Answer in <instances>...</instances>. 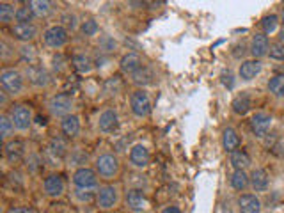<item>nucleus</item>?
Returning a JSON list of instances; mask_svg holds the SVG:
<instances>
[{
  "instance_id": "f257e3e1",
  "label": "nucleus",
  "mask_w": 284,
  "mask_h": 213,
  "mask_svg": "<svg viewBox=\"0 0 284 213\" xmlns=\"http://www.w3.org/2000/svg\"><path fill=\"white\" fill-rule=\"evenodd\" d=\"M94 167H96V173L102 178L112 180V178H116L117 174H119L121 163L116 155H112V153H103V155H100L98 158H96Z\"/></svg>"
},
{
  "instance_id": "f03ea898",
  "label": "nucleus",
  "mask_w": 284,
  "mask_h": 213,
  "mask_svg": "<svg viewBox=\"0 0 284 213\" xmlns=\"http://www.w3.org/2000/svg\"><path fill=\"white\" fill-rule=\"evenodd\" d=\"M71 109H73V98L69 96L68 93L54 94L48 100V110L54 117H62L64 119L66 116H69Z\"/></svg>"
},
{
  "instance_id": "7ed1b4c3",
  "label": "nucleus",
  "mask_w": 284,
  "mask_h": 213,
  "mask_svg": "<svg viewBox=\"0 0 284 213\" xmlns=\"http://www.w3.org/2000/svg\"><path fill=\"white\" fill-rule=\"evenodd\" d=\"M130 109L133 112V116L137 117H146L151 112V100L150 94L144 89H137L131 93L130 96Z\"/></svg>"
},
{
  "instance_id": "20e7f679",
  "label": "nucleus",
  "mask_w": 284,
  "mask_h": 213,
  "mask_svg": "<svg viewBox=\"0 0 284 213\" xmlns=\"http://www.w3.org/2000/svg\"><path fill=\"white\" fill-rule=\"evenodd\" d=\"M0 83L8 94H20L23 91V76L16 69H4L0 73Z\"/></svg>"
},
{
  "instance_id": "39448f33",
  "label": "nucleus",
  "mask_w": 284,
  "mask_h": 213,
  "mask_svg": "<svg viewBox=\"0 0 284 213\" xmlns=\"http://www.w3.org/2000/svg\"><path fill=\"white\" fill-rule=\"evenodd\" d=\"M73 183L78 190H91V188L98 187V173L89 167H80L75 171Z\"/></svg>"
},
{
  "instance_id": "423d86ee",
  "label": "nucleus",
  "mask_w": 284,
  "mask_h": 213,
  "mask_svg": "<svg viewBox=\"0 0 284 213\" xmlns=\"http://www.w3.org/2000/svg\"><path fill=\"white\" fill-rule=\"evenodd\" d=\"M43 39L48 47L52 48H62L66 43H68V30L62 25H52L44 30Z\"/></svg>"
},
{
  "instance_id": "0eeeda50",
  "label": "nucleus",
  "mask_w": 284,
  "mask_h": 213,
  "mask_svg": "<svg viewBox=\"0 0 284 213\" xmlns=\"http://www.w3.org/2000/svg\"><path fill=\"white\" fill-rule=\"evenodd\" d=\"M119 201V190H117L114 185H105L98 190V195H96V202L102 209H110L117 204Z\"/></svg>"
},
{
  "instance_id": "6e6552de",
  "label": "nucleus",
  "mask_w": 284,
  "mask_h": 213,
  "mask_svg": "<svg viewBox=\"0 0 284 213\" xmlns=\"http://www.w3.org/2000/svg\"><path fill=\"white\" fill-rule=\"evenodd\" d=\"M11 121L15 123L16 130H29L30 123H32V112L27 105H16L15 109L11 110Z\"/></svg>"
},
{
  "instance_id": "1a4fd4ad",
  "label": "nucleus",
  "mask_w": 284,
  "mask_h": 213,
  "mask_svg": "<svg viewBox=\"0 0 284 213\" xmlns=\"http://www.w3.org/2000/svg\"><path fill=\"white\" fill-rule=\"evenodd\" d=\"M25 76L34 87H46L48 83L52 82L50 73H48L43 66H36V64L27 66V68H25Z\"/></svg>"
},
{
  "instance_id": "9d476101",
  "label": "nucleus",
  "mask_w": 284,
  "mask_h": 213,
  "mask_svg": "<svg viewBox=\"0 0 284 213\" xmlns=\"http://www.w3.org/2000/svg\"><path fill=\"white\" fill-rule=\"evenodd\" d=\"M98 128L103 134H114L119 128V116L114 109H107L100 114L98 119Z\"/></svg>"
},
{
  "instance_id": "9b49d317",
  "label": "nucleus",
  "mask_w": 284,
  "mask_h": 213,
  "mask_svg": "<svg viewBox=\"0 0 284 213\" xmlns=\"http://www.w3.org/2000/svg\"><path fill=\"white\" fill-rule=\"evenodd\" d=\"M43 190L48 197H61L66 190V185L64 180H62L59 174H50L48 178H44V183H43Z\"/></svg>"
},
{
  "instance_id": "f8f14e48",
  "label": "nucleus",
  "mask_w": 284,
  "mask_h": 213,
  "mask_svg": "<svg viewBox=\"0 0 284 213\" xmlns=\"http://www.w3.org/2000/svg\"><path fill=\"white\" fill-rule=\"evenodd\" d=\"M151 155L148 151L146 146L142 144H135L133 148L130 149V163L137 169H144V167L150 165Z\"/></svg>"
},
{
  "instance_id": "ddd939ff",
  "label": "nucleus",
  "mask_w": 284,
  "mask_h": 213,
  "mask_svg": "<svg viewBox=\"0 0 284 213\" xmlns=\"http://www.w3.org/2000/svg\"><path fill=\"white\" fill-rule=\"evenodd\" d=\"M270 126H272V117H270L268 114L259 112V114H256V116H252L251 130L256 137H265V135L268 134Z\"/></svg>"
},
{
  "instance_id": "4468645a",
  "label": "nucleus",
  "mask_w": 284,
  "mask_h": 213,
  "mask_svg": "<svg viewBox=\"0 0 284 213\" xmlns=\"http://www.w3.org/2000/svg\"><path fill=\"white\" fill-rule=\"evenodd\" d=\"M4 156L8 158V162H11V163L22 162L23 156H25V144H23L22 141L6 142V146H4Z\"/></svg>"
},
{
  "instance_id": "2eb2a0df",
  "label": "nucleus",
  "mask_w": 284,
  "mask_h": 213,
  "mask_svg": "<svg viewBox=\"0 0 284 213\" xmlns=\"http://www.w3.org/2000/svg\"><path fill=\"white\" fill-rule=\"evenodd\" d=\"M119 68L123 73H126V75H133L135 71H138V69L142 68V59L138 54H135V52H128L126 55H123L119 61Z\"/></svg>"
},
{
  "instance_id": "dca6fc26",
  "label": "nucleus",
  "mask_w": 284,
  "mask_h": 213,
  "mask_svg": "<svg viewBox=\"0 0 284 213\" xmlns=\"http://www.w3.org/2000/svg\"><path fill=\"white\" fill-rule=\"evenodd\" d=\"M126 206L131 209V211L140 213L146 209L148 201L140 190H137V188H130V190L126 192Z\"/></svg>"
},
{
  "instance_id": "f3484780",
  "label": "nucleus",
  "mask_w": 284,
  "mask_h": 213,
  "mask_svg": "<svg viewBox=\"0 0 284 213\" xmlns=\"http://www.w3.org/2000/svg\"><path fill=\"white\" fill-rule=\"evenodd\" d=\"M13 36L18 41H23V43L32 41L37 36V27L34 23H16L13 27Z\"/></svg>"
},
{
  "instance_id": "a211bd4d",
  "label": "nucleus",
  "mask_w": 284,
  "mask_h": 213,
  "mask_svg": "<svg viewBox=\"0 0 284 213\" xmlns=\"http://www.w3.org/2000/svg\"><path fill=\"white\" fill-rule=\"evenodd\" d=\"M238 209H240V213H259L261 211V201L252 194H244L238 199Z\"/></svg>"
},
{
  "instance_id": "6ab92c4d",
  "label": "nucleus",
  "mask_w": 284,
  "mask_h": 213,
  "mask_svg": "<svg viewBox=\"0 0 284 213\" xmlns=\"http://www.w3.org/2000/svg\"><path fill=\"white\" fill-rule=\"evenodd\" d=\"M261 62L259 61H244L240 64V69H238V75H240L242 80H245V82H249V80L256 78V75H259V71H261Z\"/></svg>"
},
{
  "instance_id": "aec40b11",
  "label": "nucleus",
  "mask_w": 284,
  "mask_h": 213,
  "mask_svg": "<svg viewBox=\"0 0 284 213\" xmlns=\"http://www.w3.org/2000/svg\"><path fill=\"white\" fill-rule=\"evenodd\" d=\"M61 130L62 134L68 139H75L78 134H80V119L77 116H66L64 119L61 121Z\"/></svg>"
},
{
  "instance_id": "412c9836",
  "label": "nucleus",
  "mask_w": 284,
  "mask_h": 213,
  "mask_svg": "<svg viewBox=\"0 0 284 213\" xmlns=\"http://www.w3.org/2000/svg\"><path fill=\"white\" fill-rule=\"evenodd\" d=\"M270 52V43L268 37L265 34H254L251 41V54L254 57H263Z\"/></svg>"
},
{
  "instance_id": "4be33fe9",
  "label": "nucleus",
  "mask_w": 284,
  "mask_h": 213,
  "mask_svg": "<svg viewBox=\"0 0 284 213\" xmlns=\"http://www.w3.org/2000/svg\"><path fill=\"white\" fill-rule=\"evenodd\" d=\"M222 146L227 153H234L240 146V137H238L234 128H226L222 134Z\"/></svg>"
},
{
  "instance_id": "5701e85b",
  "label": "nucleus",
  "mask_w": 284,
  "mask_h": 213,
  "mask_svg": "<svg viewBox=\"0 0 284 213\" xmlns=\"http://www.w3.org/2000/svg\"><path fill=\"white\" fill-rule=\"evenodd\" d=\"M251 107H252V101L247 93L238 94V96L233 100V112L238 114V116H245V114L251 110Z\"/></svg>"
},
{
  "instance_id": "b1692460",
  "label": "nucleus",
  "mask_w": 284,
  "mask_h": 213,
  "mask_svg": "<svg viewBox=\"0 0 284 213\" xmlns=\"http://www.w3.org/2000/svg\"><path fill=\"white\" fill-rule=\"evenodd\" d=\"M251 185L256 192H263L268 187V174L265 169H254L251 174Z\"/></svg>"
},
{
  "instance_id": "393cba45",
  "label": "nucleus",
  "mask_w": 284,
  "mask_h": 213,
  "mask_svg": "<svg viewBox=\"0 0 284 213\" xmlns=\"http://www.w3.org/2000/svg\"><path fill=\"white\" fill-rule=\"evenodd\" d=\"M231 165L234 167V171H245L251 165V156L244 149H236L234 153H231Z\"/></svg>"
},
{
  "instance_id": "a878e982",
  "label": "nucleus",
  "mask_w": 284,
  "mask_h": 213,
  "mask_svg": "<svg viewBox=\"0 0 284 213\" xmlns=\"http://www.w3.org/2000/svg\"><path fill=\"white\" fill-rule=\"evenodd\" d=\"M69 151L68 148V142L64 141V139L61 137H54L50 141V144H48V153H52L54 156H57V158H62V156H66Z\"/></svg>"
},
{
  "instance_id": "bb28decb",
  "label": "nucleus",
  "mask_w": 284,
  "mask_h": 213,
  "mask_svg": "<svg viewBox=\"0 0 284 213\" xmlns=\"http://www.w3.org/2000/svg\"><path fill=\"white\" fill-rule=\"evenodd\" d=\"M153 78H155V75H153V71H151L150 68H146V66H142L138 71H135L133 75H131V80H133V83L135 86H150L151 82H153Z\"/></svg>"
},
{
  "instance_id": "cd10ccee",
  "label": "nucleus",
  "mask_w": 284,
  "mask_h": 213,
  "mask_svg": "<svg viewBox=\"0 0 284 213\" xmlns=\"http://www.w3.org/2000/svg\"><path fill=\"white\" fill-rule=\"evenodd\" d=\"M249 183H251V176H247L245 174V171H234L233 174H231V187L234 188V190H245V188L249 187Z\"/></svg>"
},
{
  "instance_id": "c85d7f7f",
  "label": "nucleus",
  "mask_w": 284,
  "mask_h": 213,
  "mask_svg": "<svg viewBox=\"0 0 284 213\" xmlns=\"http://www.w3.org/2000/svg\"><path fill=\"white\" fill-rule=\"evenodd\" d=\"M73 68L78 73H89L92 69V61L89 55L85 54H77L73 55Z\"/></svg>"
},
{
  "instance_id": "c756f323",
  "label": "nucleus",
  "mask_w": 284,
  "mask_h": 213,
  "mask_svg": "<svg viewBox=\"0 0 284 213\" xmlns=\"http://www.w3.org/2000/svg\"><path fill=\"white\" fill-rule=\"evenodd\" d=\"M30 8H32L34 15L39 16V18H43V16H48L52 11V4L50 2H46V0H34V2H30Z\"/></svg>"
},
{
  "instance_id": "7c9ffc66",
  "label": "nucleus",
  "mask_w": 284,
  "mask_h": 213,
  "mask_svg": "<svg viewBox=\"0 0 284 213\" xmlns=\"http://www.w3.org/2000/svg\"><path fill=\"white\" fill-rule=\"evenodd\" d=\"M13 132H15V123L11 121V117H8L6 114L0 116V135H2V139L8 141L13 135Z\"/></svg>"
},
{
  "instance_id": "2f4dec72",
  "label": "nucleus",
  "mask_w": 284,
  "mask_h": 213,
  "mask_svg": "<svg viewBox=\"0 0 284 213\" xmlns=\"http://www.w3.org/2000/svg\"><path fill=\"white\" fill-rule=\"evenodd\" d=\"M15 18H16V11L13 9V6L2 2V4H0V22L4 23V25H8V23H11Z\"/></svg>"
},
{
  "instance_id": "473e14b6",
  "label": "nucleus",
  "mask_w": 284,
  "mask_h": 213,
  "mask_svg": "<svg viewBox=\"0 0 284 213\" xmlns=\"http://www.w3.org/2000/svg\"><path fill=\"white\" fill-rule=\"evenodd\" d=\"M34 11L30 6H22V8L16 9V22L18 23H30L34 20Z\"/></svg>"
},
{
  "instance_id": "72a5a7b5",
  "label": "nucleus",
  "mask_w": 284,
  "mask_h": 213,
  "mask_svg": "<svg viewBox=\"0 0 284 213\" xmlns=\"http://www.w3.org/2000/svg\"><path fill=\"white\" fill-rule=\"evenodd\" d=\"M268 89H270V93H273L275 96H284V76L277 75V76H273V78H270Z\"/></svg>"
},
{
  "instance_id": "f704fd0d",
  "label": "nucleus",
  "mask_w": 284,
  "mask_h": 213,
  "mask_svg": "<svg viewBox=\"0 0 284 213\" xmlns=\"http://www.w3.org/2000/svg\"><path fill=\"white\" fill-rule=\"evenodd\" d=\"M98 29H100L98 23H96L92 18H89V20H85V22H82V25H80L82 34H84V36H87V37L96 36V32H98Z\"/></svg>"
},
{
  "instance_id": "c9c22d12",
  "label": "nucleus",
  "mask_w": 284,
  "mask_h": 213,
  "mask_svg": "<svg viewBox=\"0 0 284 213\" xmlns=\"http://www.w3.org/2000/svg\"><path fill=\"white\" fill-rule=\"evenodd\" d=\"M20 57L30 64V62H34V61H36V57H37L36 48H34L32 45H23V47L20 48Z\"/></svg>"
},
{
  "instance_id": "e433bc0d",
  "label": "nucleus",
  "mask_w": 284,
  "mask_h": 213,
  "mask_svg": "<svg viewBox=\"0 0 284 213\" xmlns=\"http://www.w3.org/2000/svg\"><path fill=\"white\" fill-rule=\"evenodd\" d=\"M277 23H279V18H277L275 15H270V16H265L261 22L263 25V30H265V34H272L273 30L277 29Z\"/></svg>"
},
{
  "instance_id": "4c0bfd02",
  "label": "nucleus",
  "mask_w": 284,
  "mask_h": 213,
  "mask_svg": "<svg viewBox=\"0 0 284 213\" xmlns=\"http://www.w3.org/2000/svg\"><path fill=\"white\" fill-rule=\"evenodd\" d=\"M270 57L275 61H284V43H275L270 47Z\"/></svg>"
},
{
  "instance_id": "58836bf2",
  "label": "nucleus",
  "mask_w": 284,
  "mask_h": 213,
  "mask_svg": "<svg viewBox=\"0 0 284 213\" xmlns=\"http://www.w3.org/2000/svg\"><path fill=\"white\" fill-rule=\"evenodd\" d=\"M119 89H121V80L117 78V76H114V78L107 80L105 91H107L109 94H117V93H119Z\"/></svg>"
},
{
  "instance_id": "ea45409f",
  "label": "nucleus",
  "mask_w": 284,
  "mask_h": 213,
  "mask_svg": "<svg viewBox=\"0 0 284 213\" xmlns=\"http://www.w3.org/2000/svg\"><path fill=\"white\" fill-rule=\"evenodd\" d=\"M54 69H55V71H64V69H66L64 55H61V54L55 55V57H54Z\"/></svg>"
},
{
  "instance_id": "a19ab883",
  "label": "nucleus",
  "mask_w": 284,
  "mask_h": 213,
  "mask_svg": "<svg viewBox=\"0 0 284 213\" xmlns=\"http://www.w3.org/2000/svg\"><path fill=\"white\" fill-rule=\"evenodd\" d=\"M6 213H34L32 208H27V206H16V208L8 209Z\"/></svg>"
},
{
  "instance_id": "79ce46f5",
  "label": "nucleus",
  "mask_w": 284,
  "mask_h": 213,
  "mask_svg": "<svg viewBox=\"0 0 284 213\" xmlns=\"http://www.w3.org/2000/svg\"><path fill=\"white\" fill-rule=\"evenodd\" d=\"M75 16H69V15H66V16H62V22H64V25H68V27H75Z\"/></svg>"
},
{
  "instance_id": "37998d69",
  "label": "nucleus",
  "mask_w": 284,
  "mask_h": 213,
  "mask_svg": "<svg viewBox=\"0 0 284 213\" xmlns=\"http://www.w3.org/2000/svg\"><path fill=\"white\" fill-rule=\"evenodd\" d=\"M162 213H181V211H179L178 206H167V208H165Z\"/></svg>"
},
{
  "instance_id": "c03bdc74",
  "label": "nucleus",
  "mask_w": 284,
  "mask_h": 213,
  "mask_svg": "<svg viewBox=\"0 0 284 213\" xmlns=\"http://www.w3.org/2000/svg\"><path fill=\"white\" fill-rule=\"evenodd\" d=\"M36 121H37V124H46V117H43V116H37Z\"/></svg>"
},
{
  "instance_id": "a18cd8bd",
  "label": "nucleus",
  "mask_w": 284,
  "mask_h": 213,
  "mask_svg": "<svg viewBox=\"0 0 284 213\" xmlns=\"http://www.w3.org/2000/svg\"><path fill=\"white\" fill-rule=\"evenodd\" d=\"M0 101H2V105H6V101H8V96H6V91L2 93V96H0Z\"/></svg>"
},
{
  "instance_id": "49530a36",
  "label": "nucleus",
  "mask_w": 284,
  "mask_h": 213,
  "mask_svg": "<svg viewBox=\"0 0 284 213\" xmlns=\"http://www.w3.org/2000/svg\"><path fill=\"white\" fill-rule=\"evenodd\" d=\"M279 37H280V41H282V43H284V27H282V30H280Z\"/></svg>"
},
{
  "instance_id": "de8ad7c7",
  "label": "nucleus",
  "mask_w": 284,
  "mask_h": 213,
  "mask_svg": "<svg viewBox=\"0 0 284 213\" xmlns=\"http://www.w3.org/2000/svg\"><path fill=\"white\" fill-rule=\"evenodd\" d=\"M280 20H282V25H284V9H282V15H280Z\"/></svg>"
}]
</instances>
